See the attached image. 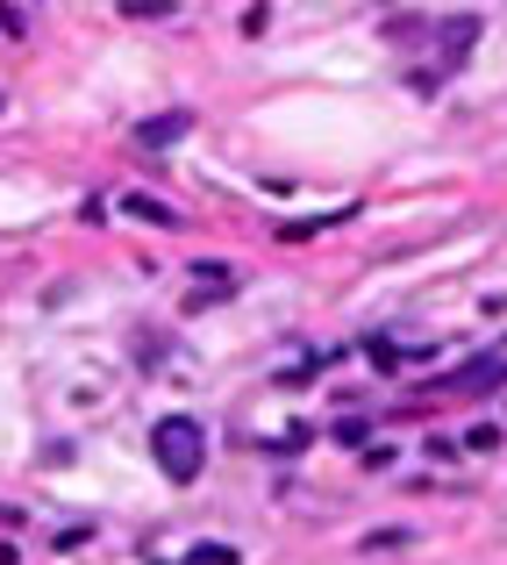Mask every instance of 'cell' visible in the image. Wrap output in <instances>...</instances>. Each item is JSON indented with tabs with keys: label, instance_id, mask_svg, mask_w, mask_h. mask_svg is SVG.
Instances as JSON below:
<instances>
[{
	"label": "cell",
	"instance_id": "1",
	"mask_svg": "<svg viewBox=\"0 0 507 565\" xmlns=\"http://www.w3.org/2000/svg\"><path fill=\"white\" fill-rule=\"evenodd\" d=\"M151 458H158V472H165L172 487H193L201 466H207L201 423H193V415H165V423H151Z\"/></svg>",
	"mask_w": 507,
	"mask_h": 565
},
{
	"label": "cell",
	"instance_id": "3",
	"mask_svg": "<svg viewBox=\"0 0 507 565\" xmlns=\"http://www.w3.org/2000/svg\"><path fill=\"white\" fill-rule=\"evenodd\" d=\"M193 129V115L186 108H172V115H151V122H137V151H172L179 137Z\"/></svg>",
	"mask_w": 507,
	"mask_h": 565
},
{
	"label": "cell",
	"instance_id": "5",
	"mask_svg": "<svg viewBox=\"0 0 507 565\" xmlns=\"http://www.w3.org/2000/svg\"><path fill=\"white\" fill-rule=\"evenodd\" d=\"M122 215L151 222V230H179V207H165L158 193H129V201H122Z\"/></svg>",
	"mask_w": 507,
	"mask_h": 565
},
{
	"label": "cell",
	"instance_id": "7",
	"mask_svg": "<svg viewBox=\"0 0 507 565\" xmlns=\"http://www.w3.org/2000/svg\"><path fill=\"white\" fill-rule=\"evenodd\" d=\"M465 451H500V423H472L465 429Z\"/></svg>",
	"mask_w": 507,
	"mask_h": 565
},
{
	"label": "cell",
	"instance_id": "9",
	"mask_svg": "<svg viewBox=\"0 0 507 565\" xmlns=\"http://www.w3.org/2000/svg\"><path fill=\"white\" fill-rule=\"evenodd\" d=\"M365 359H371V365H400L408 351H400V344H386V337H365Z\"/></svg>",
	"mask_w": 507,
	"mask_h": 565
},
{
	"label": "cell",
	"instance_id": "12",
	"mask_svg": "<svg viewBox=\"0 0 507 565\" xmlns=\"http://www.w3.org/2000/svg\"><path fill=\"white\" fill-rule=\"evenodd\" d=\"M0 108H8V94H0Z\"/></svg>",
	"mask_w": 507,
	"mask_h": 565
},
{
	"label": "cell",
	"instance_id": "11",
	"mask_svg": "<svg viewBox=\"0 0 507 565\" xmlns=\"http://www.w3.org/2000/svg\"><path fill=\"white\" fill-rule=\"evenodd\" d=\"M0 565H22V552H14V544H0Z\"/></svg>",
	"mask_w": 507,
	"mask_h": 565
},
{
	"label": "cell",
	"instance_id": "6",
	"mask_svg": "<svg viewBox=\"0 0 507 565\" xmlns=\"http://www.w3.org/2000/svg\"><path fill=\"white\" fill-rule=\"evenodd\" d=\"M172 565H244V552H236V544H193V552L172 558Z\"/></svg>",
	"mask_w": 507,
	"mask_h": 565
},
{
	"label": "cell",
	"instance_id": "8",
	"mask_svg": "<svg viewBox=\"0 0 507 565\" xmlns=\"http://www.w3.org/2000/svg\"><path fill=\"white\" fill-rule=\"evenodd\" d=\"M400 544H414V530H371L365 552H400Z\"/></svg>",
	"mask_w": 507,
	"mask_h": 565
},
{
	"label": "cell",
	"instance_id": "10",
	"mask_svg": "<svg viewBox=\"0 0 507 565\" xmlns=\"http://www.w3.org/2000/svg\"><path fill=\"white\" fill-rule=\"evenodd\" d=\"M0 29H8V36H22V29H29V14H22V8H0Z\"/></svg>",
	"mask_w": 507,
	"mask_h": 565
},
{
	"label": "cell",
	"instance_id": "2",
	"mask_svg": "<svg viewBox=\"0 0 507 565\" xmlns=\"http://www.w3.org/2000/svg\"><path fill=\"white\" fill-rule=\"evenodd\" d=\"M429 43L443 51V65H465L472 43H479V14H451V22H436V29H429Z\"/></svg>",
	"mask_w": 507,
	"mask_h": 565
},
{
	"label": "cell",
	"instance_id": "4",
	"mask_svg": "<svg viewBox=\"0 0 507 565\" xmlns=\"http://www.w3.org/2000/svg\"><path fill=\"white\" fill-rule=\"evenodd\" d=\"M494 380H507V359H472L443 380V394H472V386H494Z\"/></svg>",
	"mask_w": 507,
	"mask_h": 565
}]
</instances>
